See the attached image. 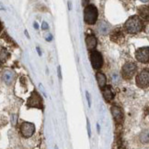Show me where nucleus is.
<instances>
[{"mask_svg": "<svg viewBox=\"0 0 149 149\" xmlns=\"http://www.w3.org/2000/svg\"><path fill=\"white\" fill-rule=\"evenodd\" d=\"M143 22L141 18L137 16H133L127 19V21L124 24L125 30L130 34H136L143 29Z\"/></svg>", "mask_w": 149, "mask_h": 149, "instance_id": "1", "label": "nucleus"}, {"mask_svg": "<svg viewBox=\"0 0 149 149\" xmlns=\"http://www.w3.org/2000/svg\"><path fill=\"white\" fill-rule=\"evenodd\" d=\"M98 9L94 5H88L84 9V20L88 25H94L98 19Z\"/></svg>", "mask_w": 149, "mask_h": 149, "instance_id": "2", "label": "nucleus"}, {"mask_svg": "<svg viewBox=\"0 0 149 149\" xmlns=\"http://www.w3.org/2000/svg\"><path fill=\"white\" fill-rule=\"evenodd\" d=\"M137 70L136 64L133 62H126L121 68V76L126 80H130Z\"/></svg>", "mask_w": 149, "mask_h": 149, "instance_id": "3", "label": "nucleus"}, {"mask_svg": "<svg viewBox=\"0 0 149 149\" xmlns=\"http://www.w3.org/2000/svg\"><path fill=\"white\" fill-rule=\"evenodd\" d=\"M136 84L140 88H146L149 86V70H143L136 76Z\"/></svg>", "mask_w": 149, "mask_h": 149, "instance_id": "4", "label": "nucleus"}, {"mask_svg": "<svg viewBox=\"0 0 149 149\" xmlns=\"http://www.w3.org/2000/svg\"><path fill=\"white\" fill-rule=\"evenodd\" d=\"M90 61H91V65L95 70L100 69L103 63L101 54L97 50H92L90 52Z\"/></svg>", "mask_w": 149, "mask_h": 149, "instance_id": "5", "label": "nucleus"}, {"mask_svg": "<svg viewBox=\"0 0 149 149\" xmlns=\"http://www.w3.org/2000/svg\"><path fill=\"white\" fill-rule=\"evenodd\" d=\"M35 132V126L33 124L31 123H28V122H24L20 125V133L22 134V136L29 138L30 136H32V134Z\"/></svg>", "mask_w": 149, "mask_h": 149, "instance_id": "6", "label": "nucleus"}, {"mask_svg": "<svg viewBox=\"0 0 149 149\" xmlns=\"http://www.w3.org/2000/svg\"><path fill=\"white\" fill-rule=\"evenodd\" d=\"M27 105L29 107H35V108L42 109V100L41 98L40 94H39L37 92L32 93L31 96L30 97L27 102Z\"/></svg>", "mask_w": 149, "mask_h": 149, "instance_id": "7", "label": "nucleus"}, {"mask_svg": "<svg viewBox=\"0 0 149 149\" xmlns=\"http://www.w3.org/2000/svg\"><path fill=\"white\" fill-rule=\"evenodd\" d=\"M135 59L141 63L149 62V48L145 47L138 49L135 51Z\"/></svg>", "mask_w": 149, "mask_h": 149, "instance_id": "8", "label": "nucleus"}, {"mask_svg": "<svg viewBox=\"0 0 149 149\" xmlns=\"http://www.w3.org/2000/svg\"><path fill=\"white\" fill-rule=\"evenodd\" d=\"M111 40L113 42L116 43H121V42H124V32H122L121 28H117L115 29L112 33H111Z\"/></svg>", "mask_w": 149, "mask_h": 149, "instance_id": "9", "label": "nucleus"}, {"mask_svg": "<svg viewBox=\"0 0 149 149\" xmlns=\"http://www.w3.org/2000/svg\"><path fill=\"white\" fill-rule=\"evenodd\" d=\"M111 110H112V114L113 116L115 122L117 123V124H121L122 120H124V114H122L121 108L118 106L113 105Z\"/></svg>", "mask_w": 149, "mask_h": 149, "instance_id": "10", "label": "nucleus"}, {"mask_svg": "<svg viewBox=\"0 0 149 149\" xmlns=\"http://www.w3.org/2000/svg\"><path fill=\"white\" fill-rule=\"evenodd\" d=\"M97 38L94 35L92 34H88L86 37V44H87V48L88 50H94L95 48L97 47Z\"/></svg>", "mask_w": 149, "mask_h": 149, "instance_id": "11", "label": "nucleus"}, {"mask_svg": "<svg viewBox=\"0 0 149 149\" xmlns=\"http://www.w3.org/2000/svg\"><path fill=\"white\" fill-rule=\"evenodd\" d=\"M138 14L145 21H149V6H142L138 8Z\"/></svg>", "mask_w": 149, "mask_h": 149, "instance_id": "12", "label": "nucleus"}, {"mask_svg": "<svg viewBox=\"0 0 149 149\" xmlns=\"http://www.w3.org/2000/svg\"><path fill=\"white\" fill-rule=\"evenodd\" d=\"M102 95L107 102H111L114 98V93H112L111 87L109 86H106L102 89Z\"/></svg>", "mask_w": 149, "mask_h": 149, "instance_id": "13", "label": "nucleus"}, {"mask_svg": "<svg viewBox=\"0 0 149 149\" xmlns=\"http://www.w3.org/2000/svg\"><path fill=\"white\" fill-rule=\"evenodd\" d=\"M14 77H15V73L12 72V70H6L3 74V80L5 81L6 84H8V85H10L12 83L13 80H14Z\"/></svg>", "mask_w": 149, "mask_h": 149, "instance_id": "14", "label": "nucleus"}, {"mask_svg": "<svg viewBox=\"0 0 149 149\" xmlns=\"http://www.w3.org/2000/svg\"><path fill=\"white\" fill-rule=\"evenodd\" d=\"M96 78H97V81H98V84H99L100 89H103L104 87H106L107 79H106V76L104 74H103L102 72H97Z\"/></svg>", "mask_w": 149, "mask_h": 149, "instance_id": "15", "label": "nucleus"}, {"mask_svg": "<svg viewBox=\"0 0 149 149\" xmlns=\"http://www.w3.org/2000/svg\"><path fill=\"white\" fill-rule=\"evenodd\" d=\"M99 29H100V32L102 35H106V34H108L109 27V25L107 23L101 22L100 24V26H99Z\"/></svg>", "mask_w": 149, "mask_h": 149, "instance_id": "16", "label": "nucleus"}, {"mask_svg": "<svg viewBox=\"0 0 149 149\" xmlns=\"http://www.w3.org/2000/svg\"><path fill=\"white\" fill-rule=\"evenodd\" d=\"M140 140L143 143H148L149 142V131H144L140 135Z\"/></svg>", "mask_w": 149, "mask_h": 149, "instance_id": "17", "label": "nucleus"}, {"mask_svg": "<svg viewBox=\"0 0 149 149\" xmlns=\"http://www.w3.org/2000/svg\"><path fill=\"white\" fill-rule=\"evenodd\" d=\"M8 53L6 52V49H4L2 48V49H1V61L4 62V61L6 60V58H8Z\"/></svg>", "mask_w": 149, "mask_h": 149, "instance_id": "18", "label": "nucleus"}, {"mask_svg": "<svg viewBox=\"0 0 149 149\" xmlns=\"http://www.w3.org/2000/svg\"><path fill=\"white\" fill-rule=\"evenodd\" d=\"M87 125H88V136H91V129H90V124L88 119H87Z\"/></svg>", "mask_w": 149, "mask_h": 149, "instance_id": "19", "label": "nucleus"}, {"mask_svg": "<svg viewBox=\"0 0 149 149\" xmlns=\"http://www.w3.org/2000/svg\"><path fill=\"white\" fill-rule=\"evenodd\" d=\"M86 96H87V100H88V106L90 107V106H91V100H90V95H89L88 92H86Z\"/></svg>", "mask_w": 149, "mask_h": 149, "instance_id": "20", "label": "nucleus"}, {"mask_svg": "<svg viewBox=\"0 0 149 149\" xmlns=\"http://www.w3.org/2000/svg\"><path fill=\"white\" fill-rule=\"evenodd\" d=\"M49 29V25H48L46 22H42V29L46 30V29Z\"/></svg>", "mask_w": 149, "mask_h": 149, "instance_id": "21", "label": "nucleus"}, {"mask_svg": "<svg viewBox=\"0 0 149 149\" xmlns=\"http://www.w3.org/2000/svg\"><path fill=\"white\" fill-rule=\"evenodd\" d=\"M52 40H53V36H52V35H49V36L46 38V40H48V41H51Z\"/></svg>", "mask_w": 149, "mask_h": 149, "instance_id": "22", "label": "nucleus"}, {"mask_svg": "<svg viewBox=\"0 0 149 149\" xmlns=\"http://www.w3.org/2000/svg\"><path fill=\"white\" fill-rule=\"evenodd\" d=\"M58 73H59V78L61 79V78H62V75H61V67H60V66L58 67Z\"/></svg>", "mask_w": 149, "mask_h": 149, "instance_id": "23", "label": "nucleus"}, {"mask_svg": "<svg viewBox=\"0 0 149 149\" xmlns=\"http://www.w3.org/2000/svg\"><path fill=\"white\" fill-rule=\"evenodd\" d=\"M37 51H38L39 55H40V56H42V52H41V50H40V48H39V47H37Z\"/></svg>", "mask_w": 149, "mask_h": 149, "instance_id": "24", "label": "nucleus"}, {"mask_svg": "<svg viewBox=\"0 0 149 149\" xmlns=\"http://www.w3.org/2000/svg\"><path fill=\"white\" fill-rule=\"evenodd\" d=\"M34 28H35L36 29H39V26H38V24H37L36 22L34 23Z\"/></svg>", "mask_w": 149, "mask_h": 149, "instance_id": "25", "label": "nucleus"}, {"mask_svg": "<svg viewBox=\"0 0 149 149\" xmlns=\"http://www.w3.org/2000/svg\"><path fill=\"white\" fill-rule=\"evenodd\" d=\"M140 1H142V2H147L148 0H140Z\"/></svg>", "mask_w": 149, "mask_h": 149, "instance_id": "26", "label": "nucleus"}]
</instances>
